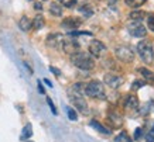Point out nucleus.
Instances as JSON below:
<instances>
[{"label": "nucleus", "mask_w": 154, "mask_h": 142, "mask_svg": "<svg viewBox=\"0 0 154 142\" xmlns=\"http://www.w3.org/2000/svg\"><path fill=\"white\" fill-rule=\"evenodd\" d=\"M42 1H45V0H42Z\"/></svg>", "instance_id": "e433bc0d"}, {"label": "nucleus", "mask_w": 154, "mask_h": 142, "mask_svg": "<svg viewBox=\"0 0 154 142\" xmlns=\"http://www.w3.org/2000/svg\"><path fill=\"white\" fill-rule=\"evenodd\" d=\"M50 13L55 17H60V16H62V7L58 3H51L50 4Z\"/></svg>", "instance_id": "aec40b11"}, {"label": "nucleus", "mask_w": 154, "mask_h": 142, "mask_svg": "<svg viewBox=\"0 0 154 142\" xmlns=\"http://www.w3.org/2000/svg\"><path fill=\"white\" fill-rule=\"evenodd\" d=\"M31 135H33V127H31V124H27V125L23 128V131H21V137H20V139H21V141L28 139Z\"/></svg>", "instance_id": "6ab92c4d"}, {"label": "nucleus", "mask_w": 154, "mask_h": 142, "mask_svg": "<svg viewBox=\"0 0 154 142\" xmlns=\"http://www.w3.org/2000/svg\"><path fill=\"white\" fill-rule=\"evenodd\" d=\"M137 52H139V56L140 59L144 62V64L150 65L154 62V48L153 44L147 40H143L137 44Z\"/></svg>", "instance_id": "f03ea898"}, {"label": "nucleus", "mask_w": 154, "mask_h": 142, "mask_svg": "<svg viewBox=\"0 0 154 142\" xmlns=\"http://www.w3.org/2000/svg\"><path fill=\"white\" fill-rule=\"evenodd\" d=\"M85 93H86V96L92 97V99H99V100H103L106 97L105 87L98 80H92L88 84H85Z\"/></svg>", "instance_id": "7ed1b4c3"}, {"label": "nucleus", "mask_w": 154, "mask_h": 142, "mask_svg": "<svg viewBox=\"0 0 154 142\" xmlns=\"http://www.w3.org/2000/svg\"><path fill=\"white\" fill-rule=\"evenodd\" d=\"M137 72L141 75V78L144 79L146 82L154 83V73L151 72V70H149L147 68H139L137 69Z\"/></svg>", "instance_id": "dca6fc26"}, {"label": "nucleus", "mask_w": 154, "mask_h": 142, "mask_svg": "<svg viewBox=\"0 0 154 142\" xmlns=\"http://www.w3.org/2000/svg\"><path fill=\"white\" fill-rule=\"evenodd\" d=\"M47 104L50 105V108H51V111H52V114L57 115V108H55V105H54V103H52V100L50 99V97H47Z\"/></svg>", "instance_id": "cd10ccee"}, {"label": "nucleus", "mask_w": 154, "mask_h": 142, "mask_svg": "<svg viewBox=\"0 0 154 142\" xmlns=\"http://www.w3.org/2000/svg\"><path fill=\"white\" fill-rule=\"evenodd\" d=\"M89 125H91L94 129H96L99 134H102V135H110V132H112V131L107 128V127L102 125V124L99 123V121H96V120H92V121L89 123Z\"/></svg>", "instance_id": "4468645a"}, {"label": "nucleus", "mask_w": 154, "mask_h": 142, "mask_svg": "<svg viewBox=\"0 0 154 142\" xmlns=\"http://www.w3.org/2000/svg\"><path fill=\"white\" fill-rule=\"evenodd\" d=\"M139 105H140L139 99L134 94H129L126 97V100H125L123 107H125V111H127V113H136V111L139 110Z\"/></svg>", "instance_id": "1a4fd4ad"}, {"label": "nucleus", "mask_w": 154, "mask_h": 142, "mask_svg": "<svg viewBox=\"0 0 154 142\" xmlns=\"http://www.w3.org/2000/svg\"><path fill=\"white\" fill-rule=\"evenodd\" d=\"M79 11H81L82 14H85L86 17H89V16H92V14H94V10H92V7H91L89 4H84V6H81Z\"/></svg>", "instance_id": "b1692460"}, {"label": "nucleus", "mask_w": 154, "mask_h": 142, "mask_svg": "<svg viewBox=\"0 0 154 142\" xmlns=\"http://www.w3.org/2000/svg\"><path fill=\"white\" fill-rule=\"evenodd\" d=\"M50 70H51V72H52L54 75H57V76H60V75H61L60 70H58V69H55L54 66H50Z\"/></svg>", "instance_id": "2f4dec72"}, {"label": "nucleus", "mask_w": 154, "mask_h": 142, "mask_svg": "<svg viewBox=\"0 0 154 142\" xmlns=\"http://www.w3.org/2000/svg\"><path fill=\"white\" fill-rule=\"evenodd\" d=\"M144 17H146V13L143 10H133V11H130V14H129V19H130L131 21H141Z\"/></svg>", "instance_id": "f3484780"}, {"label": "nucleus", "mask_w": 154, "mask_h": 142, "mask_svg": "<svg viewBox=\"0 0 154 142\" xmlns=\"http://www.w3.org/2000/svg\"><path fill=\"white\" fill-rule=\"evenodd\" d=\"M147 0H125V3H126L129 7L131 9H137V7H140L141 4H144Z\"/></svg>", "instance_id": "4be33fe9"}, {"label": "nucleus", "mask_w": 154, "mask_h": 142, "mask_svg": "<svg viewBox=\"0 0 154 142\" xmlns=\"http://www.w3.org/2000/svg\"><path fill=\"white\" fill-rule=\"evenodd\" d=\"M78 48H79V44L75 41V40H64V45H62V49H64V52H66V54H69V55H72L74 52H76L78 51Z\"/></svg>", "instance_id": "f8f14e48"}, {"label": "nucleus", "mask_w": 154, "mask_h": 142, "mask_svg": "<svg viewBox=\"0 0 154 142\" xmlns=\"http://www.w3.org/2000/svg\"><path fill=\"white\" fill-rule=\"evenodd\" d=\"M28 142H33V141H28Z\"/></svg>", "instance_id": "c9c22d12"}, {"label": "nucleus", "mask_w": 154, "mask_h": 142, "mask_svg": "<svg viewBox=\"0 0 154 142\" xmlns=\"http://www.w3.org/2000/svg\"><path fill=\"white\" fill-rule=\"evenodd\" d=\"M64 35L62 34H58V32H52L50 34L47 38H45V44L50 48H61L62 49V45H64Z\"/></svg>", "instance_id": "423d86ee"}, {"label": "nucleus", "mask_w": 154, "mask_h": 142, "mask_svg": "<svg viewBox=\"0 0 154 142\" xmlns=\"http://www.w3.org/2000/svg\"><path fill=\"white\" fill-rule=\"evenodd\" d=\"M44 83H45V84H47V86H50V87L52 86V83L50 82V80H48V79H45V80H44Z\"/></svg>", "instance_id": "f704fd0d"}, {"label": "nucleus", "mask_w": 154, "mask_h": 142, "mask_svg": "<svg viewBox=\"0 0 154 142\" xmlns=\"http://www.w3.org/2000/svg\"><path fill=\"white\" fill-rule=\"evenodd\" d=\"M103 80H105V83H106L110 89H119V87L123 84V82H125L123 78H120L119 75H113V73H106Z\"/></svg>", "instance_id": "9d476101"}, {"label": "nucleus", "mask_w": 154, "mask_h": 142, "mask_svg": "<svg viewBox=\"0 0 154 142\" xmlns=\"http://www.w3.org/2000/svg\"><path fill=\"white\" fill-rule=\"evenodd\" d=\"M71 62L82 70H91L95 68V61L92 59V56L85 52H79V51H76L71 55Z\"/></svg>", "instance_id": "f257e3e1"}, {"label": "nucleus", "mask_w": 154, "mask_h": 142, "mask_svg": "<svg viewBox=\"0 0 154 142\" xmlns=\"http://www.w3.org/2000/svg\"><path fill=\"white\" fill-rule=\"evenodd\" d=\"M146 84V82H143V80H141V82H134L133 83V89H139V87H141V86H144Z\"/></svg>", "instance_id": "c756f323"}, {"label": "nucleus", "mask_w": 154, "mask_h": 142, "mask_svg": "<svg viewBox=\"0 0 154 142\" xmlns=\"http://www.w3.org/2000/svg\"><path fill=\"white\" fill-rule=\"evenodd\" d=\"M69 99L72 101V104L75 105V108L78 111H81L82 114H88L89 113V108H88V104L82 96H78V94H71L69 93Z\"/></svg>", "instance_id": "6e6552de"}, {"label": "nucleus", "mask_w": 154, "mask_h": 142, "mask_svg": "<svg viewBox=\"0 0 154 142\" xmlns=\"http://www.w3.org/2000/svg\"><path fill=\"white\" fill-rule=\"evenodd\" d=\"M34 9H37V10H41V9H42L41 3H35V4H34Z\"/></svg>", "instance_id": "72a5a7b5"}, {"label": "nucleus", "mask_w": 154, "mask_h": 142, "mask_svg": "<svg viewBox=\"0 0 154 142\" xmlns=\"http://www.w3.org/2000/svg\"><path fill=\"white\" fill-rule=\"evenodd\" d=\"M107 123H110L112 128H119L123 124V118H122V115L116 114V113H110L107 115Z\"/></svg>", "instance_id": "ddd939ff"}, {"label": "nucleus", "mask_w": 154, "mask_h": 142, "mask_svg": "<svg viewBox=\"0 0 154 142\" xmlns=\"http://www.w3.org/2000/svg\"><path fill=\"white\" fill-rule=\"evenodd\" d=\"M38 92L41 93V94H44V93H45V90H44V87H42V84L40 82H38Z\"/></svg>", "instance_id": "473e14b6"}, {"label": "nucleus", "mask_w": 154, "mask_h": 142, "mask_svg": "<svg viewBox=\"0 0 154 142\" xmlns=\"http://www.w3.org/2000/svg\"><path fill=\"white\" fill-rule=\"evenodd\" d=\"M69 35H92V32H89V31H72V32H69Z\"/></svg>", "instance_id": "c85d7f7f"}, {"label": "nucleus", "mask_w": 154, "mask_h": 142, "mask_svg": "<svg viewBox=\"0 0 154 142\" xmlns=\"http://www.w3.org/2000/svg\"><path fill=\"white\" fill-rule=\"evenodd\" d=\"M127 31L131 37L136 38H143L147 34V28L141 21H130L127 24Z\"/></svg>", "instance_id": "39448f33"}, {"label": "nucleus", "mask_w": 154, "mask_h": 142, "mask_svg": "<svg viewBox=\"0 0 154 142\" xmlns=\"http://www.w3.org/2000/svg\"><path fill=\"white\" fill-rule=\"evenodd\" d=\"M81 24H82V20L78 19V17H66L64 21H62V27L64 28H68V30H76L78 27H81Z\"/></svg>", "instance_id": "9b49d317"}, {"label": "nucleus", "mask_w": 154, "mask_h": 142, "mask_svg": "<svg viewBox=\"0 0 154 142\" xmlns=\"http://www.w3.org/2000/svg\"><path fill=\"white\" fill-rule=\"evenodd\" d=\"M62 6H65V7H68V9H71V7H74L75 4H76V0H58Z\"/></svg>", "instance_id": "393cba45"}, {"label": "nucleus", "mask_w": 154, "mask_h": 142, "mask_svg": "<svg viewBox=\"0 0 154 142\" xmlns=\"http://www.w3.org/2000/svg\"><path fill=\"white\" fill-rule=\"evenodd\" d=\"M141 128H136V131H134V139H139L140 138V135H141Z\"/></svg>", "instance_id": "7c9ffc66"}, {"label": "nucleus", "mask_w": 154, "mask_h": 142, "mask_svg": "<svg viewBox=\"0 0 154 142\" xmlns=\"http://www.w3.org/2000/svg\"><path fill=\"white\" fill-rule=\"evenodd\" d=\"M89 52L95 58H100L106 52V45L102 41H99V40H94V41L89 44Z\"/></svg>", "instance_id": "0eeeda50"}, {"label": "nucleus", "mask_w": 154, "mask_h": 142, "mask_svg": "<svg viewBox=\"0 0 154 142\" xmlns=\"http://www.w3.org/2000/svg\"><path fill=\"white\" fill-rule=\"evenodd\" d=\"M147 27L154 32V14H149L147 16Z\"/></svg>", "instance_id": "bb28decb"}, {"label": "nucleus", "mask_w": 154, "mask_h": 142, "mask_svg": "<svg viewBox=\"0 0 154 142\" xmlns=\"http://www.w3.org/2000/svg\"><path fill=\"white\" fill-rule=\"evenodd\" d=\"M115 142H133L130 137H129V134L125 132V131H122L116 138H115Z\"/></svg>", "instance_id": "412c9836"}, {"label": "nucleus", "mask_w": 154, "mask_h": 142, "mask_svg": "<svg viewBox=\"0 0 154 142\" xmlns=\"http://www.w3.org/2000/svg\"><path fill=\"white\" fill-rule=\"evenodd\" d=\"M115 55L119 61L125 62V64H131L134 61V52L130 46L127 45H120L115 49Z\"/></svg>", "instance_id": "20e7f679"}, {"label": "nucleus", "mask_w": 154, "mask_h": 142, "mask_svg": "<svg viewBox=\"0 0 154 142\" xmlns=\"http://www.w3.org/2000/svg\"><path fill=\"white\" fill-rule=\"evenodd\" d=\"M19 27L21 31H30V30L33 28V21L28 19L27 16H23L19 21Z\"/></svg>", "instance_id": "2eb2a0df"}, {"label": "nucleus", "mask_w": 154, "mask_h": 142, "mask_svg": "<svg viewBox=\"0 0 154 142\" xmlns=\"http://www.w3.org/2000/svg\"><path fill=\"white\" fill-rule=\"evenodd\" d=\"M44 27V17L42 16H35V19L33 20V28L34 30H40Z\"/></svg>", "instance_id": "5701e85b"}, {"label": "nucleus", "mask_w": 154, "mask_h": 142, "mask_svg": "<svg viewBox=\"0 0 154 142\" xmlns=\"http://www.w3.org/2000/svg\"><path fill=\"white\" fill-rule=\"evenodd\" d=\"M71 94H78V96H82L85 93V84L84 83H75L74 86L71 87V90H69Z\"/></svg>", "instance_id": "a211bd4d"}, {"label": "nucleus", "mask_w": 154, "mask_h": 142, "mask_svg": "<svg viewBox=\"0 0 154 142\" xmlns=\"http://www.w3.org/2000/svg\"><path fill=\"white\" fill-rule=\"evenodd\" d=\"M66 111H68V118L72 120V121H76L78 120V114H76V111L74 110V108H66Z\"/></svg>", "instance_id": "a878e982"}]
</instances>
